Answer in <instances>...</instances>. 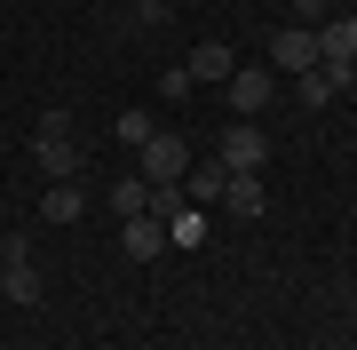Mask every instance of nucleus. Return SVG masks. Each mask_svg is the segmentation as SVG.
<instances>
[{"label":"nucleus","instance_id":"obj_7","mask_svg":"<svg viewBox=\"0 0 357 350\" xmlns=\"http://www.w3.org/2000/svg\"><path fill=\"white\" fill-rule=\"evenodd\" d=\"M222 183H230V168H222V159H206V168H191V175H183L175 183V191H183V207H222Z\"/></svg>","mask_w":357,"mask_h":350},{"label":"nucleus","instance_id":"obj_5","mask_svg":"<svg viewBox=\"0 0 357 350\" xmlns=\"http://www.w3.org/2000/svg\"><path fill=\"white\" fill-rule=\"evenodd\" d=\"M0 295L8 302H40V271H32V247L24 239H0Z\"/></svg>","mask_w":357,"mask_h":350},{"label":"nucleus","instance_id":"obj_6","mask_svg":"<svg viewBox=\"0 0 357 350\" xmlns=\"http://www.w3.org/2000/svg\"><path fill=\"white\" fill-rule=\"evenodd\" d=\"M310 64H318V24H286L278 40H270V72H294V80H302Z\"/></svg>","mask_w":357,"mask_h":350},{"label":"nucleus","instance_id":"obj_15","mask_svg":"<svg viewBox=\"0 0 357 350\" xmlns=\"http://www.w3.org/2000/svg\"><path fill=\"white\" fill-rule=\"evenodd\" d=\"M151 136H159V119H151V112H119V143H128V152H143Z\"/></svg>","mask_w":357,"mask_h":350},{"label":"nucleus","instance_id":"obj_10","mask_svg":"<svg viewBox=\"0 0 357 350\" xmlns=\"http://www.w3.org/2000/svg\"><path fill=\"white\" fill-rule=\"evenodd\" d=\"M119 247H128L135 263H151L159 247H167V223H159V215H128V223H119Z\"/></svg>","mask_w":357,"mask_h":350},{"label":"nucleus","instance_id":"obj_14","mask_svg":"<svg viewBox=\"0 0 357 350\" xmlns=\"http://www.w3.org/2000/svg\"><path fill=\"white\" fill-rule=\"evenodd\" d=\"M40 215H48V223H79V215H88V191H79V183H48Z\"/></svg>","mask_w":357,"mask_h":350},{"label":"nucleus","instance_id":"obj_1","mask_svg":"<svg viewBox=\"0 0 357 350\" xmlns=\"http://www.w3.org/2000/svg\"><path fill=\"white\" fill-rule=\"evenodd\" d=\"M32 159H40V175H56V183H72V175H79V143H72V112H40Z\"/></svg>","mask_w":357,"mask_h":350},{"label":"nucleus","instance_id":"obj_11","mask_svg":"<svg viewBox=\"0 0 357 350\" xmlns=\"http://www.w3.org/2000/svg\"><path fill=\"white\" fill-rule=\"evenodd\" d=\"M112 207H119V223H128V215H159V183L119 175V183H112Z\"/></svg>","mask_w":357,"mask_h":350},{"label":"nucleus","instance_id":"obj_9","mask_svg":"<svg viewBox=\"0 0 357 350\" xmlns=\"http://www.w3.org/2000/svg\"><path fill=\"white\" fill-rule=\"evenodd\" d=\"M183 72H191V80H215V88H222V80L238 72V56H230V40H199V48H191V64H183Z\"/></svg>","mask_w":357,"mask_h":350},{"label":"nucleus","instance_id":"obj_16","mask_svg":"<svg viewBox=\"0 0 357 350\" xmlns=\"http://www.w3.org/2000/svg\"><path fill=\"white\" fill-rule=\"evenodd\" d=\"M167 16H175V0H135V8H128V24H135V32H159Z\"/></svg>","mask_w":357,"mask_h":350},{"label":"nucleus","instance_id":"obj_12","mask_svg":"<svg viewBox=\"0 0 357 350\" xmlns=\"http://www.w3.org/2000/svg\"><path fill=\"white\" fill-rule=\"evenodd\" d=\"M222 207L238 215V223H255V215L270 207V191H262V175H230V183H222Z\"/></svg>","mask_w":357,"mask_h":350},{"label":"nucleus","instance_id":"obj_4","mask_svg":"<svg viewBox=\"0 0 357 350\" xmlns=\"http://www.w3.org/2000/svg\"><path fill=\"white\" fill-rule=\"evenodd\" d=\"M222 96H230V112H262V104H278V72H270V64H238V72H230L222 80Z\"/></svg>","mask_w":357,"mask_h":350},{"label":"nucleus","instance_id":"obj_3","mask_svg":"<svg viewBox=\"0 0 357 350\" xmlns=\"http://www.w3.org/2000/svg\"><path fill=\"white\" fill-rule=\"evenodd\" d=\"M135 175H143V183H183V175H191V143L159 128V136L135 152Z\"/></svg>","mask_w":357,"mask_h":350},{"label":"nucleus","instance_id":"obj_13","mask_svg":"<svg viewBox=\"0 0 357 350\" xmlns=\"http://www.w3.org/2000/svg\"><path fill=\"white\" fill-rule=\"evenodd\" d=\"M159 223H167V247H191V255L206 247V215H199V207H167Z\"/></svg>","mask_w":357,"mask_h":350},{"label":"nucleus","instance_id":"obj_2","mask_svg":"<svg viewBox=\"0 0 357 350\" xmlns=\"http://www.w3.org/2000/svg\"><path fill=\"white\" fill-rule=\"evenodd\" d=\"M215 159H222L230 175H262V168H270V136L255 128V119H230L222 143H215Z\"/></svg>","mask_w":357,"mask_h":350},{"label":"nucleus","instance_id":"obj_8","mask_svg":"<svg viewBox=\"0 0 357 350\" xmlns=\"http://www.w3.org/2000/svg\"><path fill=\"white\" fill-rule=\"evenodd\" d=\"M318 64H357V16H326L318 24Z\"/></svg>","mask_w":357,"mask_h":350},{"label":"nucleus","instance_id":"obj_17","mask_svg":"<svg viewBox=\"0 0 357 350\" xmlns=\"http://www.w3.org/2000/svg\"><path fill=\"white\" fill-rule=\"evenodd\" d=\"M191 88H199V80H191V72H183V64H175V72H167V80H159V96H167V104H183V96H191Z\"/></svg>","mask_w":357,"mask_h":350}]
</instances>
